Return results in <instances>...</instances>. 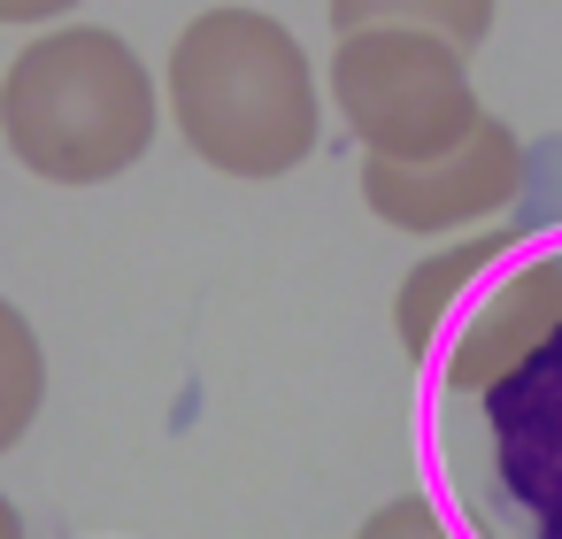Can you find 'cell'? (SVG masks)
<instances>
[{"label": "cell", "instance_id": "6da1fadb", "mask_svg": "<svg viewBox=\"0 0 562 539\" xmlns=\"http://www.w3.org/2000/svg\"><path fill=\"white\" fill-rule=\"evenodd\" d=\"M424 462L470 539H562V139L531 155L501 262L424 355Z\"/></svg>", "mask_w": 562, "mask_h": 539}, {"label": "cell", "instance_id": "7a4b0ae2", "mask_svg": "<svg viewBox=\"0 0 562 539\" xmlns=\"http://www.w3.org/2000/svg\"><path fill=\"white\" fill-rule=\"evenodd\" d=\"M170 124L224 178H285L316 155L324 93L270 9H201L170 47Z\"/></svg>", "mask_w": 562, "mask_h": 539}, {"label": "cell", "instance_id": "3957f363", "mask_svg": "<svg viewBox=\"0 0 562 539\" xmlns=\"http://www.w3.org/2000/svg\"><path fill=\"white\" fill-rule=\"evenodd\" d=\"M162 132L155 70L101 24H55L0 70V139L47 186H109Z\"/></svg>", "mask_w": 562, "mask_h": 539}, {"label": "cell", "instance_id": "277c9868", "mask_svg": "<svg viewBox=\"0 0 562 539\" xmlns=\"http://www.w3.org/2000/svg\"><path fill=\"white\" fill-rule=\"evenodd\" d=\"M331 109L355 132L362 155H393V162H424L447 155L454 139L477 132V86H470V47L439 40V32H339L331 47Z\"/></svg>", "mask_w": 562, "mask_h": 539}, {"label": "cell", "instance_id": "5b68a950", "mask_svg": "<svg viewBox=\"0 0 562 539\" xmlns=\"http://www.w3.org/2000/svg\"><path fill=\"white\" fill-rule=\"evenodd\" d=\"M524 186H531V147L501 116H477L470 139H454L447 155H424V162L362 155V209L393 232H416V239L501 224L524 201Z\"/></svg>", "mask_w": 562, "mask_h": 539}, {"label": "cell", "instance_id": "8992f818", "mask_svg": "<svg viewBox=\"0 0 562 539\" xmlns=\"http://www.w3.org/2000/svg\"><path fill=\"white\" fill-rule=\"evenodd\" d=\"M501 247H508V216L501 224H477V232H454V247H439L431 262H416L408 278H401V293H393V332H401V355L424 370V355L447 339V324H454V308L485 285V270L501 262Z\"/></svg>", "mask_w": 562, "mask_h": 539}, {"label": "cell", "instance_id": "52a82bcc", "mask_svg": "<svg viewBox=\"0 0 562 539\" xmlns=\"http://www.w3.org/2000/svg\"><path fill=\"white\" fill-rule=\"evenodd\" d=\"M324 9H331V32L401 24V32H439V40L477 55L493 40V9H501V0H324Z\"/></svg>", "mask_w": 562, "mask_h": 539}, {"label": "cell", "instance_id": "ba28073f", "mask_svg": "<svg viewBox=\"0 0 562 539\" xmlns=\"http://www.w3.org/2000/svg\"><path fill=\"white\" fill-rule=\"evenodd\" d=\"M40 408H47V347H40L32 316L0 293V454L24 447Z\"/></svg>", "mask_w": 562, "mask_h": 539}, {"label": "cell", "instance_id": "9c48e42d", "mask_svg": "<svg viewBox=\"0 0 562 539\" xmlns=\"http://www.w3.org/2000/svg\"><path fill=\"white\" fill-rule=\"evenodd\" d=\"M355 539H470V531L454 524V508H447L439 493H393L385 508L362 516Z\"/></svg>", "mask_w": 562, "mask_h": 539}, {"label": "cell", "instance_id": "30bf717a", "mask_svg": "<svg viewBox=\"0 0 562 539\" xmlns=\"http://www.w3.org/2000/svg\"><path fill=\"white\" fill-rule=\"evenodd\" d=\"M86 0H0V24H63Z\"/></svg>", "mask_w": 562, "mask_h": 539}, {"label": "cell", "instance_id": "8fae6325", "mask_svg": "<svg viewBox=\"0 0 562 539\" xmlns=\"http://www.w3.org/2000/svg\"><path fill=\"white\" fill-rule=\"evenodd\" d=\"M0 539H32V524H24V508L0 493Z\"/></svg>", "mask_w": 562, "mask_h": 539}]
</instances>
